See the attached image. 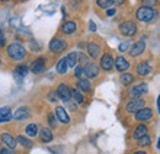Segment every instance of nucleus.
<instances>
[{
  "label": "nucleus",
  "instance_id": "nucleus-1",
  "mask_svg": "<svg viewBox=\"0 0 160 154\" xmlns=\"http://www.w3.org/2000/svg\"><path fill=\"white\" fill-rule=\"evenodd\" d=\"M136 18L143 23H152L158 18V10L153 6L142 5L140 8H138V10L136 13Z\"/></svg>",
  "mask_w": 160,
  "mask_h": 154
},
{
  "label": "nucleus",
  "instance_id": "nucleus-2",
  "mask_svg": "<svg viewBox=\"0 0 160 154\" xmlns=\"http://www.w3.org/2000/svg\"><path fill=\"white\" fill-rule=\"evenodd\" d=\"M6 53H8V56H9L10 59H12L15 62H21V60H23L25 58L27 57L26 48L22 44L18 43V42L10 43L8 46V48H6Z\"/></svg>",
  "mask_w": 160,
  "mask_h": 154
},
{
  "label": "nucleus",
  "instance_id": "nucleus-3",
  "mask_svg": "<svg viewBox=\"0 0 160 154\" xmlns=\"http://www.w3.org/2000/svg\"><path fill=\"white\" fill-rule=\"evenodd\" d=\"M118 30H120V33L122 36L133 37L138 32V25L134 21H132V20H126V21H123V22L120 23Z\"/></svg>",
  "mask_w": 160,
  "mask_h": 154
},
{
  "label": "nucleus",
  "instance_id": "nucleus-4",
  "mask_svg": "<svg viewBox=\"0 0 160 154\" xmlns=\"http://www.w3.org/2000/svg\"><path fill=\"white\" fill-rule=\"evenodd\" d=\"M153 116H154L153 109L149 107V106H144V107H142L138 111L134 112V120L144 123V122H148V121L153 120Z\"/></svg>",
  "mask_w": 160,
  "mask_h": 154
},
{
  "label": "nucleus",
  "instance_id": "nucleus-5",
  "mask_svg": "<svg viewBox=\"0 0 160 154\" xmlns=\"http://www.w3.org/2000/svg\"><path fill=\"white\" fill-rule=\"evenodd\" d=\"M68 47V43L64 38L60 37H53V39H51L49 42V51L54 54H59L63 51H65Z\"/></svg>",
  "mask_w": 160,
  "mask_h": 154
},
{
  "label": "nucleus",
  "instance_id": "nucleus-6",
  "mask_svg": "<svg viewBox=\"0 0 160 154\" xmlns=\"http://www.w3.org/2000/svg\"><path fill=\"white\" fill-rule=\"evenodd\" d=\"M46 57H38L36 58L32 63H31V65L28 67V69L33 73V74H42V73H44L46 72Z\"/></svg>",
  "mask_w": 160,
  "mask_h": 154
},
{
  "label": "nucleus",
  "instance_id": "nucleus-7",
  "mask_svg": "<svg viewBox=\"0 0 160 154\" xmlns=\"http://www.w3.org/2000/svg\"><path fill=\"white\" fill-rule=\"evenodd\" d=\"M145 104H147V101L144 100V99H142V97H136V99H132L127 105H126V112H128V114H134L136 111H138L139 109L142 107H144L145 106Z\"/></svg>",
  "mask_w": 160,
  "mask_h": 154
},
{
  "label": "nucleus",
  "instance_id": "nucleus-8",
  "mask_svg": "<svg viewBox=\"0 0 160 154\" xmlns=\"http://www.w3.org/2000/svg\"><path fill=\"white\" fill-rule=\"evenodd\" d=\"M100 67L102 70L110 72L113 69V56L110 52H105L100 59Z\"/></svg>",
  "mask_w": 160,
  "mask_h": 154
},
{
  "label": "nucleus",
  "instance_id": "nucleus-9",
  "mask_svg": "<svg viewBox=\"0 0 160 154\" xmlns=\"http://www.w3.org/2000/svg\"><path fill=\"white\" fill-rule=\"evenodd\" d=\"M100 69L95 63H86L85 67H82V74H85V77L88 79H95L99 75Z\"/></svg>",
  "mask_w": 160,
  "mask_h": 154
},
{
  "label": "nucleus",
  "instance_id": "nucleus-10",
  "mask_svg": "<svg viewBox=\"0 0 160 154\" xmlns=\"http://www.w3.org/2000/svg\"><path fill=\"white\" fill-rule=\"evenodd\" d=\"M145 48H147V43H145V41L140 39V41H137L136 43L132 44V47L128 49V53H129L131 57H138V56H140L142 53H144Z\"/></svg>",
  "mask_w": 160,
  "mask_h": 154
},
{
  "label": "nucleus",
  "instance_id": "nucleus-11",
  "mask_svg": "<svg viewBox=\"0 0 160 154\" xmlns=\"http://www.w3.org/2000/svg\"><path fill=\"white\" fill-rule=\"evenodd\" d=\"M147 93H148V85H147L145 83H142V84H138V85L133 86V88L129 90L128 95H129L131 99H136V97L144 96Z\"/></svg>",
  "mask_w": 160,
  "mask_h": 154
},
{
  "label": "nucleus",
  "instance_id": "nucleus-12",
  "mask_svg": "<svg viewBox=\"0 0 160 154\" xmlns=\"http://www.w3.org/2000/svg\"><path fill=\"white\" fill-rule=\"evenodd\" d=\"M56 93H57V96L59 97L62 101H64V102H68V101L72 100L70 99V88L67 84H64V83H62V84L58 85Z\"/></svg>",
  "mask_w": 160,
  "mask_h": 154
},
{
  "label": "nucleus",
  "instance_id": "nucleus-13",
  "mask_svg": "<svg viewBox=\"0 0 160 154\" xmlns=\"http://www.w3.org/2000/svg\"><path fill=\"white\" fill-rule=\"evenodd\" d=\"M0 139H1V142H2V144H4L5 147L11 148V149H16V147H18V141L15 139V137L12 135H10V133H8V132H4V133L0 135Z\"/></svg>",
  "mask_w": 160,
  "mask_h": 154
},
{
  "label": "nucleus",
  "instance_id": "nucleus-14",
  "mask_svg": "<svg viewBox=\"0 0 160 154\" xmlns=\"http://www.w3.org/2000/svg\"><path fill=\"white\" fill-rule=\"evenodd\" d=\"M136 70H137V74H138L140 78H144L152 73L153 67L149 64L148 60H142L139 64L137 65V69H136Z\"/></svg>",
  "mask_w": 160,
  "mask_h": 154
},
{
  "label": "nucleus",
  "instance_id": "nucleus-15",
  "mask_svg": "<svg viewBox=\"0 0 160 154\" xmlns=\"http://www.w3.org/2000/svg\"><path fill=\"white\" fill-rule=\"evenodd\" d=\"M113 64L116 67V70L120 72V73H123V72H127L128 68H129V62L128 59L123 56H118L116 57V59L113 60Z\"/></svg>",
  "mask_w": 160,
  "mask_h": 154
},
{
  "label": "nucleus",
  "instance_id": "nucleus-16",
  "mask_svg": "<svg viewBox=\"0 0 160 154\" xmlns=\"http://www.w3.org/2000/svg\"><path fill=\"white\" fill-rule=\"evenodd\" d=\"M30 116H31V112H30V109L28 107H26V106H21L19 107L16 111H15V114L12 116V118L15 120V121H25V120H27V118H30Z\"/></svg>",
  "mask_w": 160,
  "mask_h": 154
},
{
  "label": "nucleus",
  "instance_id": "nucleus-17",
  "mask_svg": "<svg viewBox=\"0 0 160 154\" xmlns=\"http://www.w3.org/2000/svg\"><path fill=\"white\" fill-rule=\"evenodd\" d=\"M28 72H30V69H28V65H27V64H19V65H16V68H15L14 78H15L19 83H21L22 79L28 74Z\"/></svg>",
  "mask_w": 160,
  "mask_h": 154
},
{
  "label": "nucleus",
  "instance_id": "nucleus-18",
  "mask_svg": "<svg viewBox=\"0 0 160 154\" xmlns=\"http://www.w3.org/2000/svg\"><path fill=\"white\" fill-rule=\"evenodd\" d=\"M86 49H88L89 56L92 58V59H98L101 53V46L98 43V42H94V41L88 43Z\"/></svg>",
  "mask_w": 160,
  "mask_h": 154
},
{
  "label": "nucleus",
  "instance_id": "nucleus-19",
  "mask_svg": "<svg viewBox=\"0 0 160 154\" xmlns=\"http://www.w3.org/2000/svg\"><path fill=\"white\" fill-rule=\"evenodd\" d=\"M54 115L58 118V121L62 122V123H65L68 125L70 122V117L68 115V112L65 111V109L63 106H57L56 110H54Z\"/></svg>",
  "mask_w": 160,
  "mask_h": 154
},
{
  "label": "nucleus",
  "instance_id": "nucleus-20",
  "mask_svg": "<svg viewBox=\"0 0 160 154\" xmlns=\"http://www.w3.org/2000/svg\"><path fill=\"white\" fill-rule=\"evenodd\" d=\"M77 28H78V26H77V22H74V21H65L60 26V31L64 35H73L77 32Z\"/></svg>",
  "mask_w": 160,
  "mask_h": 154
},
{
  "label": "nucleus",
  "instance_id": "nucleus-21",
  "mask_svg": "<svg viewBox=\"0 0 160 154\" xmlns=\"http://www.w3.org/2000/svg\"><path fill=\"white\" fill-rule=\"evenodd\" d=\"M148 133H149V127H148L147 125H144V123H140V125H138V126L134 128L132 138H133L134 141H137V139H139L143 136L148 135Z\"/></svg>",
  "mask_w": 160,
  "mask_h": 154
},
{
  "label": "nucleus",
  "instance_id": "nucleus-22",
  "mask_svg": "<svg viewBox=\"0 0 160 154\" xmlns=\"http://www.w3.org/2000/svg\"><path fill=\"white\" fill-rule=\"evenodd\" d=\"M52 141H53V133H52L51 128L43 127L40 132V142L41 143H49Z\"/></svg>",
  "mask_w": 160,
  "mask_h": 154
},
{
  "label": "nucleus",
  "instance_id": "nucleus-23",
  "mask_svg": "<svg viewBox=\"0 0 160 154\" xmlns=\"http://www.w3.org/2000/svg\"><path fill=\"white\" fill-rule=\"evenodd\" d=\"M70 99H73V101L77 104H84L85 101V97L78 88H70Z\"/></svg>",
  "mask_w": 160,
  "mask_h": 154
},
{
  "label": "nucleus",
  "instance_id": "nucleus-24",
  "mask_svg": "<svg viewBox=\"0 0 160 154\" xmlns=\"http://www.w3.org/2000/svg\"><path fill=\"white\" fill-rule=\"evenodd\" d=\"M11 118H12V114H11V109L9 106H5V107L0 109V123L9 122Z\"/></svg>",
  "mask_w": 160,
  "mask_h": 154
},
{
  "label": "nucleus",
  "instance_id": "nucleus-25",
  "mask_svg": "<svg viewBox=\"0 0 160 154\" xmlns=\"http://www.w3.org/2000/svg\"><path fill=\"white\" fill-rule=\"evenodd\" d=\"M120 81L122 83V85L128 86V85H131V84H133V83L136 81V77H134L133 74H131V73L123 72L120 77Z\"/></svg>",
  "mask_w": 160,
  "mask_h": 154
},
{
  "label": "nucleus",
  "instance_id": "nucleus-26",
  "mask_svg": "<svg viewBox=\"0 0 160 154\" xmlns=\"http://www.w3.org/2000/svg\"><path fill=\"white\" fill-rule=\"evenodd\" d=\"M68 64H67V59L65 57L60 58L59 60H58V63H57V67H56V69H57V73L60 74V75H64V74H67L68 73Z\"/></svg>",
  "mask_w": 160,
  "mask_h": 154
},
{
  "label": "nucleus",
  "instance_id": "nucleus-27",
  "mask_svg": "<svg viewBox=\"0 0 160 154\" xmlns=\"http://www.w3.org/2000/svg\"><path fill=\"white\" fill-rule=\"evenodd\" d=\"M77 88H78L79 90H81V91H84V93L90 91L91 85H90L89 79H85V78H79L78 83H77Z\"/></svg>",
  "mask_w": 160,
  "mask_h": 154
},
{
  "label": "nucleus",
  "instance_id": "nucleus-28",
  "mask_svg": "<svg viewBox=\"0 0 160 154\" xmlns=\"http://www.w3.org/2000/svg\"><path fill=\"white\" fill-rule=\"evenodd\" d=\"M152 142H153V138H152V136H149V133L143 136L139 139H137L138 146L142 147V148H148V147H150V146H152Z\"/></svg>",
  "mask_w": 160,
  "mask_h": 154
},
{
  "label": "nucleus",
  "instance_id": "nucleus-29",
  "mask_svg": "<svg viewBox=\"0 0 160 154\" xmlns=\"http://www.w3.org/2000/svg\"><path fill=\"white\" fill-rule=\"evenodd\" d=\"M38 126L36 125V123H30V125H27L26 127H25V133L27 136H30V137H36V136L38 135Z\"/></svg>",
  "mask_w": 160,
  "mask_h": 154
},
{
  "label": "nucleus",
  "instance_id": "nucleus-30",
  "mask_svg": "<svg viewBox=\"0 0 160 154\" xmlns=\"http://www.w3.org/2000/svg\"><path fill=\"white\" fill-rule=\"evenodd\" d=\"M65 59H67L68 67L74 68L78 64V53L77 52H70V53H68V56L65 57Z\"/></svg>",
  "mask_w": 160,
  "mask_h": 154
},
{
  "label": "nucleus",
  "instance_id": "nucleus-31",
  "mask_svg": "<svg viewBox=\"0 0 160 154\" xmlns=\"http://www.w3.org/2000/svg\"><path fill=\"white\" fill-rule=\"evenodd\" d=\"M18 142L20 143L23 148H27V149H30V148L33 147V142L31 139L26 138L25 136H18Z\"/></svg>",
  "mask_w": 160,
  "mask_h": 154
},
{
  "label": "nucleus",
  "instance_id": "nucleus-32",
  "mask_svg": "<svg viewBox=\"0 0 160 154\" xmlns=\"http://www.w3.org/2000/svg\"><path fill=\"white\" fill-rule=\"evenodd\" d=\"M96 4L101 9H108L113 3H112V0H96Z\"/></svg>",
  "mask_w": 160,
  "mask_h": 154
},
{
  "label": "nucleus",
  "instance_id": "nucleus-33",
  "mask_svg": "<svg viewBox=\"0 0 160 154\" xmlns=\"http://www.w3.org/2000/svg\"><path fill=\"white\" fill-rule=\"evenodd\" d=\"M48 123L52 128H56L57 127V118H56V115L53 112H49L48 114Z\"/></svg>",
  "mask_w": 160,
  "mask_h": 154
},
{
  "label": "nucleus",
  "instance_id": "nucleus-34",
  "mask_svg": "<svg viewBox=\"0 0 160 154\" xmlns=\"http://www.w3.org/2000/svg\"><path fill=\"white\" fill-rule=\"evenodd\" d=\"M30 48H31L33 52H38V51H41L40 43H38L36 39H32V41H30Z\"/></svg>",
  "mask_w": 160,
  "mask_h": 154
},
{
  "label": "nucleus",
  "instance_id": "nucleus-35",
  "mask_svg": "<svg viewBox=\"0 0 160 154\" xmlns=\"http://www.w3.org/2000/svg\"><path fill=\"white\" fill-rule=\"evenodd\" d=\"M129 44H131V42L129 41H126V42H122L120 43V46H118V51L120 52H127L128 49H129Z\"/></svg>",
  "mask_w": 160,
  "mask_h": 154
},
{
  "label": "nucleus",
  "instance_id": "nucleus-36",
  "mask_svg": "<svg viewBox=\"0 0 160 154\" xmlns=\"http://www.w3.org/2000/svg\"><path fill=\"white\" fill-rule=\"evenodd\" d=\"M81 63V64H86V63H89V59H88V57L84 54V53H81V52H79L78 53V63Z\"/></svg>",
  "mask_w": 160,
  "mask_h": 154
},
{
  "label": "nucleus",
  "instance_id": "nucleus-37",
  "mask_svg": "<svg viewBox=\"0 0 160 154\" xmlns=\"http://www.w3.org/2000/svg\"><path fill=\"white\" fill-rule=\"evenodd\" d=\"M0 154H18L15 152V149L8 148V147H1L0 148Z\"/></svg>",
  "mask_w": 160,
  "mask_h": 154
},
{
  "label": "nucleus",
  "instance_id": "nucleus-38",
  "mask_svg": "<svg viewBox=\"0 0 160 154\" xmlns=\"http://www.w3.org/2000/svg\"><path fill=\"white\" fill-rule=\"evenodd\" d=\"M48 99H49V101H51V102H57V100H58V96H57V93H56V90H52V91H49V94H48Z\"/></svg>",
  "mask_w": 160,
  "mask_h": 154
},
{
  "label": "nucleus",
  "instance_id": "nucleus-39",
  "mask_svg": "<svg viewBox=\"0 0 160 154\" xmlns=\"http://www.w3.org/2000/svg\"><path fill=\"white\" fill-rule=\"evenodd\" d=\"M6 46V37L4 35V32L0 30V48H4Z\"/></svg>",
  "mask_w": 160,
  "mask_h": 154
},
{
  "label": "nucleus",
  "instance_id": "nucleus-40",
  "mask_svg": "<svg viewBox=\"0 0 160 154\" xmlns=\"http://www.w3.org/2000/svg\"><path fill=\"white\" fill-rule=\"evenodd\" d=\"M74 75L78 78H81V75H82V67L81 65H79V67H77L75 69H74Z\"/></svg>",
  "mask_w": 160,
  "mask_h": 154
},
{
  "label": "nucleus",
  "instance_id": "nucleus-41",
  "mask_svg": "<svg viewBox=\"0 0 160 154\" xmlns=\"http://www.w3.org/2000/svg\"><path fill=\"white\" fill-rule=\"evenodd\" d=\"M143 4L147 5V6H155L158 4V0H143Z\"/></svg>",
  "mask_w": 160,
  "mask_h": 154
},
{
  "label": "nucleus",
  "instance_id": "nucleus-42",
  "mask_svg": "<svg viewBox=\"0 0 160 154\" xmlns=\"http://www.w3.org/2000/svg\"><path fill=\"white\" fill-rule=\"evenodd\" d=\"M116 9L115 8H108V10L106 11V16H113L115 14H116Z\"/></svg>",
  "mask_w": 160,
  "mask_h": 154
},
{
  "label": "nucleus",
  "instance_id": "nucleus-43",
  "mask_svg": "<svg viewBox=\"0 0 160 154\" xmlns=\"http://www.w3.org/2000/svg\"><path fill=\"white\" fill-rule=\"evenodd\" d=\"M89 27H90V31H91V32H95V31H96V25H95V22H94L92 20L89 22Z\"/></svg>",
  "mask_w": 160,
  "mask_h": 154
},
{
  "label": "nucleus",
  "instance_id": "nucleus-44",
  "mask_svg": "<svg viewBox=\"0 0 160 154\" xmlns=\"http://www.w3.org/2000/svg\"><path fill=\"white\" fill-rule=\"evenodd\" d=\"M112 3H113L115 5H117V6H122V5L126 3V0H112Z\"/></svg>",
  "mask_w": 160,
  "mask_h": 154
},
{
  "label": "nucleus",
  "instance_id": "nucleus-45",
  "mask_svg": "<svg viewBox=\"0 0 160 154\" xmlns=\"http://www.w3.org/2000/svg\"><path fill=\"white\" fill-rule=\"evenodd\" d=\"M131 154H149V153L145 152V151H134V152H132Z\"/></svg>",
  "mask_w": 160,
  "mask_h": 154
},
{
  "label": "nucleus",
  "instance_id": "nucleus-46",
  "mask_svg": "<svg viewBox=\"0 0 160 154\" xmlns=\"http://www.w3.org/2000/svg\"><path fill=\"white\" fill-rule=\"evenodd\" d=\"M0 1H10V0H0Z\"/></svg>",
  "mask_w": 160,
  "mask_h": 154
},
{
  "label": "nucleus",
  "instance_id": "nucleus-47",
  "mask_svg": "<svg viewBox=\"0 0 160 154\" xmlns=\"http://www.w3.org/2000/svg\"><path fill=\"white\" fill-rule=\"evenodd\" d=\"M0 63H1V62H0Z\"/></svg>",
  "mask_w": 160,
  "mask_h": 154
}]
</instances>
